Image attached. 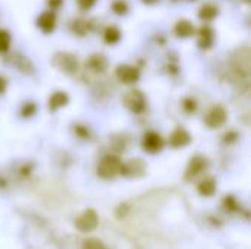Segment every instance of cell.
<instances>
[{
    "label": "cell",
    "mask_w": 251,
    "mask_h": 249,
    "mask_svg": "<svg viewBox=\"0 0 251 249\" xmlns=\"http://www.w3.org/2000/svg\"><path fill=\"white\" fill-rule=\"evenodd\" d=\"M51 63L56 69L66 75H74L78 70V60L71 53H56L51 57Z\"/></svg>",
    "instance_id": "cell-1"
},
{
    "label": "cell",
    "mask_w": 251,
    "mask_h": 249,
    "mask_svg": "<svg viewBox=\"0 0 251 249\" xmlns=\"http://www.w3.org/2000/svg\"><path fill=\"white\" fill-rule=\"evenodd\" d=\"M121 170H122V163L115 156H106L97 167L99 176H101L104 179H110V178L116 176L118 173H121Z\"/></svg>",
    "instance_id": "cell-2"
},
{
    "label": "cell",
    "mask_w": 251,
    "mask_h": 249,
    "mask_svg": "<svg viewBox=\"0 0 251 249\" xmlns=\"http://www.w3.org/2000/svg\"><path fill=\"white\" fill-rule=\"evenodd\" d=\"M124 104L128 107V110L134 113H141L146 109V97L140 90H132L125 94Z\"/></svg>",
    "instance_id": "cell-3"
},
{
    "label": "cell",
    "mask_w": 251,
    "mask_h": 249,
    "mask_svg": "<svg viewBox=\"0 0 251 249\" xmlns=\"http://www.w3.org/2000/svg\"><path fill=\"white\" fill-rule=\"evenodd\" d=\"M234 69L237 73L249 78L250 75V50L247 47L240 48L234 56Z\"/></svg>",
    "instance_id": "cell-4"
},
{
    "label": "cell",
    "mask_w": 251,
    "mask_h": 249,
    "mask_svg": "<svg viewBox=\"0 0 251 249\" xmlns=\"http://www.w3.org/2000/svg\"><path fill=\"white\" fill-rule=\"evenodd\" d=\"M97 223H99V217H97L96 211L94 210H87L76 219L75 226L81 232H91V230H94L97 227Z\"/></svg>",
    "instance_id": "cell-5"
},
{
    "label": "cell",
    "mask_w": 251,
    "mask_h": 249,
    "mask_svg": "<svg viewBox=\"0 0 251 249\" xmlns=\"http://www.w3.org/2000/svg\"><path fill=\"white\" fill-rule=\"evenodd\" d=\"M226 110L222 107V106H215L207 114H206V119H204V122H206V125L209 126V128H219V126H222L224 123H225V120H226Z\"/></svg>",
    "instance_id": "cell-6"
},
{
    "label": "cell",
    "mask_w": 251,
    "mask_h": 249,
    "mask_svg": "<svg viewBox=\"0 0 251 249\" xmlns=\"http://www.w3.org/2000/svg\"><path fill=\"white\" fill-rule=\"evenodd\" d=\"M143 148L150 154L159 153L163 148V141H162L160 135H157L156 132H147L143 136Z\"/></svg>",
    "instance_id": "cell-7"
},
{
    "label": "cell",
    "mask_w": 251,
    "mask_h": 249,
    "mask_svg": "<svg viewBox=\"0 0 251 249\" xmlns=\"http://www.w3.org/2000/svg\"><path fill=\"white\" fill-rule=\"evenodd\" d=\"M116 76L119 78V81H122L124 84H134L138 81L140 78V72L137 68L131 66V65H121L116 69Z\"/></svg>",
    "instance_id": "cell-8"
},
{
    "label": "cell",
    "mask_w": 251,
    "mask_h": 249,
    "mask_svg": "<svg viewBox=\"0 0 251 249\" xmlns=\"http://www.w3.org/2000/svg\"><path fill=\"white\" fill-rule=\"evenodd\" d=\"M37 26L44 32V34H50L54 31L56 28V16L53 12H43L38 18H37Z\"/></svg>",
    "instance_id": "cell-9"
},
{
    "label": "cell",
    "mask_w": 251,
    "mask_h": 249,
    "mask_svg": "<svg viewBox=\"0 0 251 249\" xmlns=\"http://www.w3.org/2000/svg\"><path fill=\"white\" fill-rule=\"evenodd\" d=\"M190 141H191V136L185 129H176L171 135V139H169L172 147H184V145L190 144Z\"/></svg>",
    "instance_id": "cell-10"
},
{
    "label": "cell",
    "mask_w": 251,
    "mask_h": 249,
    "mask_svg": "<svg viewBox=\"0 0 251 249\" xmlns=\"http://www.w3.org/2000/svg\"><path fill=\"white\" fill-rule=\"evenodd\" d=\"M88 68L94 72H104L107 69V59L103 56V54H93L90 59H88Z\"/></svg>",
    "instance_id": "cell-11"
},
{
    "label": "cell",
    "mask_w": 251,
    "mask_h": 249,
    "mask_svg": "<svg viewBox=\"0 0 251 249\" xmlns=\"http://www.w3.org/2000/svg\"><path fill=\"white\" fill-rule=\"evenodd\" d=\"M175 34L181 38H187L194 34V25L187 19H181L175 25Z\"/></svg>",
    "instance_id": "cell-12"
},
{
    "label": "cell",
    "mask_w": 251,
    "mask_h": 249,
    "mask_svg": "<svg viewBox=\"0 0 251 249\" xmlns=\"http://www.w3.org/2000/svg\"><path fill=\"white\" fill-rule=\"evenodd\" d=\"M68 101H69V98H68L66 92H54L49 100V109L50 110H57V109L66 106Z\"/></svg>",
    "instance_id": "cell-13"
},
{
    "label": "cell",
    "mask_w": 251,
    "mask_h": 249,
    "mask_svg": "<svg viewBox=\"0 0 251 249\" xmlns=\"http://www.w3.org/2000/svg\"><path fill=\"white\" fill-rule=\"evenodd\" d=\"M199 44H200V47H203V48L212 47V44H213V31H212V28L203 26V28L200 29V40H199Z\"/></svg>",
    "instance_id": "cell-14"
},
{
    "label": "cell",
    "mask_w": 251,
    "mask_h": 249,
    "mask_svg": "<svg viewBox=\"0 0 251 249\" xmlns=\"http://www.w3.org/2000/svg\"><path fill=\"white\" fill-rule=\"evenodd\" d=\"M218 13H219L218 6H215V4H204V6H201V9L199 12V16L203 21H212V19H215L218 16Z\"/></svg>",
    "instance_id": "cell-15"
},
{
    "label": "cell",
    "mask_w": 251,
    "mask_h": 249,
    "mask_svg": "<svg viewBox=\"0 0 251 249\" xmlns=\"http://www.w3.org/2000/svg\"><path fill=\"white\" fill-rule=\"evenodd\" d=\"M206 167V160L203 158V157H194L193 160H191V163H190V166H188V170H187V178H190L191 175L194 176V175H197V173H200L203 169Z\"/></svg>",
    "instance_id": "cell-16"
},
{
    "label": "cell",
    "mask_w": 251,
    "mask_h": 249,
    "mask_svg": "<svg viewBox=\"0 0 251 249\" xmlns=\"http://www.w3.org/2000/svg\"><path fill=\"white\" fill-rule=\"evenodd\" d=\"M215 189H216V182L210 178L204 179L200 185H199V192L204 197H210L215 194Z\"/></svg>",
    "instance_id": "cell-17"
},
{
    "label": "cell",
    "mask_w": 251,
    "mask_h": 249,
    "mask_svg": "<svg viewBox=\"0 0 251 249\" xmlns=\"http://www.w3.org/2000/svg\"><path fill=\"white\" fill-rule=\"evenodd\" d=\"M103 37H104V41L107 44H116L121 40V31L116 26H107Z\"/></svg>",
    "instance_id": "cell-18"
},
{
    "label": "cell",
    "mask_w": 251,
    "mask_h": 249,
    "mask_svg": "<svg viewBox=\"0 0 251 249\" xmlns=\"http://www.w3.org/2000/svg\"><path fill=\"white\" fill-rule=\"evenodd\" d=\"M72 31L78 35H85L88 32V23L84 19H75L72 22Z\"/></svg>",
    "instance_id": "cell-19"
},
{
    "label": "cell",
    "mask_w": 251,
    "mask_h": 249,
    "mask_svg": "<svg viewBox=\"0 0 251 249\" xmlns=\"http://www.w3.org/2000/svg\"><path fill=\"white\" fill-rule=\"evenodd\" d=\"M10 47V35L7 31L0 29V53H6Z\"/></svg>",
    "instance_id": "cell-20"
},
{
    "label": "cell",
    "mask_w": 251,
    "mask_h": 249,
    "mask_svg": "<svg viewBox=\"0 0 251 249\" xmlns=\"http://www.w3.org/2000/svg\"><path fill=\"white\" fill-rule=\"evenodd\" d=\"M112 10L116 15H125L128 12V4L125 0H113L112 3Z\"/></svg>",
    "instance_id": "cell-21"
},
{
    "label": "cell",
    "mask_w": 251,
    "mask_h": 249,
    "mask_svg": "<svg viewBox=\"0 0 251 249\" xmlns=\"http://www.w3.org/2000/svg\"><path fill=\"white\" fill-rule=\"evenodd\" d=\"M82 249H106L104 245L97 239H87L82 245Z\"/></svg>",
    "instance_id": "cell-22"
},
{
    "label": "cell",
    "mask_w": 251,
    "mask_h": 249,
    "mask_svg": "<svg viewBox=\"0 0 251 249\" xmlns=\"http://www.w3.org/2000/svg\"><path fill=\"white\" fill-rule=\"evenodd\" d=\"M96 0H78V4L81 9H91L94 6Z\"/></svg>",
    "instance_id": "cell-23"
},
{
    "label": "cell",
    "mask_w": 251,
    "mask_h": 249,
    "mask_svg": "<svg viewBox=\"0 0 251 249\" xmlns=\"http://www.w3.org/2000/svg\"><path fill=\"white\" fill-rule=\"evenodd\" d=\"M184 106H185V110H187V112H194V110H196V103H194L191 98H187V100L184 101Z\"/></svg>",
    "instance_id": "cell-24"
},
{
    "label": "cell",
    "mask_w": 251,
    "mask_h": 249,
    "mask_svg": "<svg viewBox=\"0 0 251 249\" xmlns=\"http://www.w3.org/2000/svg\"><path fill=\"white\" fill-rule=\"evenodd\" d=\"M62 3H63V0H49L50 7H53V9H59L62 6Z\"/></svg>",
    "instance_id": "cell-25"
},
{
    "label": "cell",
    "mask_w": 251,
    "mask_h": 249,
    "mask_svg": "<svg viewBox=\"0 0 251 249\" xmlns=\"http://www.w3.org/2000/svg\"><path fill=\"white\" fill-rule=\"evenodd\" d=\"M25 107H26V109L24 110V114H25V116H26V114H28V116H31V113L35 110V107H34L32 104H29V106H25Z\"/></svg>",
    "instance_id": "cell-26"
},
{
    "label": "cell",
    "mask_w": 251,
    "mask_h": 249,
    "mask_svg": "<svg viewBox=\"0 0 251 249\" xmlns=\"http://www.w3.org/2000/svg\"><path fill=\"white\" fill-rule=\"evenodd\" d=\"M6 90V81L0 76V94Z\"/></svg>",
    "instance_id": "cell-27"
},
{
    "label": "cell",
    "mask_w": 251,
    "mask_h": 249,
    "mask_svg": "<svg viewBox=\"0 0 251 249\" xmlns=\"http://www.w3.org/2000/svg\"><path fill=\"white\" fill-rule=\"evenodd\" d=\"M143 1H144L146 4H153V3H156L157 0H143Z\"/></svg>",
    "instance_id": "cell-28"
}]
</instances>
